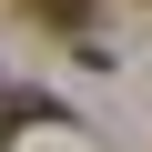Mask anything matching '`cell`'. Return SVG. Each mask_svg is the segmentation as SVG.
Returning <instances> with one entry per match:
<instances>
[{"label":"cell","mask_w":152,"mask_h":152,"mask_svg":"<svg viewBox=\"0 0 152 152\" xmlns=\"http://www.w3.org/2000/svg\"><path fill=\"white\" fill-rule=\"evenodd\" d=\"M41 20H61V31H81V20H91V0H41Z\"/></svg>","instance_id":"cell-1"}]
</instances>
